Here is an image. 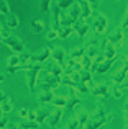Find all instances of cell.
Returning a JSON list of instances; mask_svg holds the SVG:
<instances>
[{
	"instance_id": "1",
	"label": "cell",
	"mask_w": 128,
	"mask_h": 129,
	"mask_svg": "<svg viewBox=\"0 0 128 129\" xmlns=\"http://www.w3.org/2000/svg\"><path fill=\"white\" fill-rule=\"evenodd\" d=\"M43 70V64H36L33 62L28 69L25 70L26 72V85H28L30 91L31 93H36V85H38V75L39 72Z\"/></svg>"
},
{
	"instance_id": "2",
	"label": "cell",
	"mask_w": 128,
	"mask_h": 129,
	"mask_svg": "<svg viewBox=\"0 0 128 129\" xmlns=\"http://www.w3.org/2000/svg\"><path fill=\"white\" fill-rule=\"evenodd\" d=\"M90 18L94 20V33L95 35H103L107 31V26H109V20L103 13H100L99 10H92V15Z\"/></svg>"
},
{
	"instance_id": "3",
	"label": "cell",
	"mask_w": 128,
	"mask_h": 129,
	"mask_svg": "<svg viewBox=\"0 0 128 129\" xmlns=\"http://www.w3.org/2000/svg\"><path fill=\"white\" fill-rule=\"evenodd\" d=\"M61 77L58 75H51V74H48V77H46L43 82H39L38 80V85H36V90H58L59 87H61Z\"/></svg>"
},
{
	"instance_id": "4",
	"label": "cell",
	"mask_w": 128,
	"mask_h": 129,
	"mask_svg": "<svg viewBox=\"0 0 128 129\" xmlns=\"http://www.w3.org/2000/svg\"><path fill=\"white\" fill-rule=\"evenodd\" d=\"M0 43H3L5 46H8L10 49H12L13 52H16V54H20L22 51L26 49V47H25V43H23L18 36H15V35H10V36H7V38H3Z\"/></svg>"
},
{
	"instance_id": "5",
	"label": "cell",
	"mask_w": 128,
	"mask_h": 129,
	"mask_svg": "<svg viewBox=\"0 0 128 129\" xmlns=\"http://www.w3.org/2000/svg\"><path fill=\"white\" fill-rule=\"evenodd\" d=\"M72 29H74V33H76L80 39H86V36L89 35V31H90L89 25L86 23V20H84L82 16H79V18L72 23Z\"/></svg>"
},
{
	"instance_id": "6",
	"label": "cell",
	"mask_w": 128,
	"mask_h": 129,
	"mask_svg": "<svg viewBox=\"0 0 128 129\" xmlns=\"http://www.w3.org/2000/svg\"><path fill=\"white\" fill-rule=\"evenodd\" d=\"M79 105H80V98L77 96V91L74 90L72 87H71V95H69V98H67L66 105H64V108H62L64 113H67V114L74 113V110H76Z\"/></svg>"
},
{
	"instance_id": "7",
	"label": "cell",
	"mask_w": 128,
	"mask_h": 129,
	"mask_svg": "<svg viewBox=\"0 0 128 129\" xmlns=\"http://www.w3.org/2000/svg\"><path fill=\"white\" fill-rule=\"evenodd\" d=\"M43 70H45L46 74H51V75H58V77H61L62 74H64V67H61L56 60H46L45 64H43Z\"/></svg>"
},
{
	"instance_id": "8",
	"label": "cell",
	"mask_w": 128,
	"mask_h": 129,
	"mask_svg": "<svg viewBox=\"0 0 128 129\" xmlns=\"http://www.w3.org/2000/svg\"><path fill=\"white\" fill-rule=\"evenodd\" d=\"M62 116H64V110H62V108L54 106V110L49 111V114H48V118H46L45 123H48V126L54 127V126H58V124H59V121L62 119Z\"/></svg>"
},
{
	"instance_id": "9",
	"label": "cell",
	"mask_w": 128,
	"mask_h": 129,
	"mask_svg": "<svg viewBox=\"0 0 128 129\" xmlns=\"http://www.w3.org/2000/svg\"><path fill=\"white\" fill-rule=\"evenodd\" d=\"M125 35H126V29H123L122 26L118 25V28H117L107 39H109V41L112 43L115 47H120V46L123 44V41H125Z\"/></svg>"
},
{
	"instance_id": "10",
	"label": "cell",
	"mask_w": 128,
	"mask_h": 129,
	"mask_svg": "<svg viewBox=\"0 0 128 129\" xmlns=\"http://www.w3.org/2000/svg\"><path fill=\"white\" fill-rule=\"evenodd\" d=\"M90 93L97 98H105L107 100L109 95H110V87L107 85V83H94V85L90 87Z\"/></svg>"
},
{
	"instance_id": "11",
	"label": "cell",
	"mask_w": 128,
	"mask_h": 129,
	"mask_svg": "<svg viewBox=\"0 0 128 129\" xmlns=\"http://www.w3.org/2000/svg\"><path fill=\"white\" fill-rule=\"evenodd\" d=\"M51 57V47L46 46L43 47L41 51H38V52L31 54V62H36V64H45L46 60Z\"/></svg>"
},
{
	"instance_id": "12",
	"label": "cell",
	"mask_w": 128,
	"mask_h": 129,
	"mask_svg": "<svg viewBox=\"0 0 128 129\" xmlns=\"http://www.w3.org/2000/svg\"><path fill=\"white\" fill-rule=\"evenodd\" d=\"M102 56L105 57V59H115V57H118V54H117V47L113 46L109 39H105V41L102 43Z\"/></svg>"
},
{
	"instance_id": "13",
	"label": "cell",
	"mask_w": 128,
	"mask_h": 129,
	"mask_svg": "<svg viewBox=\"0 0 128 129\" xmlns=\"http://www.w3.org/2000/svg\"><path fill=\"white\" fill-rule=\"evenodd\" d=\"M66 56H67V54H66V51H64L62 47H53V46H51V57H49V59L56 60V62H58L61 67H64Z\"/></svg>"
},
{
	"instance_id": "14",
	"label": "cell",
	"mask_w": 128,
	"mask_h": 129,
	"mask_svg": "<svg viewBox=\"0 0 128 129\" xmlns=\"http://www.w3.org/2000/svg\"><path fill=\"white\" fill-rule=\"evenodd\" d=\"M74 116L77 118V123H79V127H86V123L89 121V111L84 110V108H80V105L74 110Z\"/></svg>"
},
{
	"instance_id": "15",
	"label": "cell",
	"mask_w": 128,
	"mask_h": 129,
	"mask_svg": "<svg viewBox=\"0 0 128 129\" xmlns=\"http://www.w3.org/2000/svg\"><path fill=\"white\" fill-rule=\"evenodd\" d=\"M13 106H15L13 98L5 93V96H3L2 101H0V111H2V114H7V113H10V111H13Z\"/></svg>"
},
{
	"instance_id": "16",
	"label": "cell",
	"mask_w": 128,
	"mask_h": 129,
	"mask_svg": "<svg viewBox=\"0 0 128 129\" xmlns=\"http://www.w3.org/2000/svg\"><path fill=\"white\" fill-rule=\"evenodd\" d=\"M126 80L125 82H120V83H113V88H112V95L113 98H117V100H120V98H123L126 95Z\"/></svg>"
},
{
	"instance_id": "17",
	"label": "cell",
	"mask_w": 128,
	"mask_h": 129,
	"mask_svg": "<svg viewBox=\"0 0 128 129\" xmlns=\"http://www.w3.org/2000/svg\"><path fill=\"white\" fill-rule=\"evenodd\" d=\"M117 59H118V57H115V59H105V57H103V60L99 64V66H97L95 72H99V74H107L110 69H112L113 64L117 62Z\"/></svg>"
},
{
	"instance_id": "18",
	"label": "cell",
	"mask_w": 128,
	"mask_h": 129,
	"mask_svg": "<svg viewBox=\"0 0 128 129\" xmlns=\"http://www.w3.org/2000/svg\"><path fill=\"white\" fill-rule=\"evenodd\" d=\"M77 5H79V10H80V16L84 20H89L90 15H92V7L86 2V0H76Z\"/></svg>"
},
{
	"instance_id": "19",
	"label": "cell",
	"mask_w": 128,
	"mask_h": 129,
	"mask_svg": "<svg viewBox=\"0 0 128 129\" xmlns=\"http://www.w3.org/2000/svg\"><path fill=\"white\" fill-rule=\"evenodd\" d=\"M95 54H99V41L92 38L90 41L86 43V56L94 57Z\"/></svg>"
},
{
	"instance_id": "20",
	"label": "cell",
	"mask_w": 128,
	"mask_h": 129,
	"mask_svg": "<svg viewBox=\"0 0 128 129\" xmlns=\"http://www.w3.org/2000/svg\"><path fill=\"white\" fill-rule=\"evenodd\" d=\"M126 74H128V69H126V66H125V64H123V66L120 67L118 70H117V74H115V75H113L110 80H112V83H120V82H125V80H126Z\"/></svg>"
},
{
	"instance_id": "21",
	"label": "cell",
	"mask_w": 128,
	"mask_h": 129,
	"mask_svg": "<svg viewBox=\"0 0 128 129\" xmlns=\"http://www.w3.org/2000/svg\"><path fill=\"white\" fill-rule=\"evenodd\" d=\"M53 96H54V93H53L51 90H39V93H38V101H39L41 105H51Z\"/></svg>"
},
{
	"instance_id": "22",
	"label": "cell",
	"mask_w": 128,
	"mask_h": 129,
	"mask_svg": "<svg viewBox=\"0 0 128 129\" xmlns=\"http://www.w3.org/2000/svg\"><path fill=\"white\" fill-rule=\"evenodd\" d=\"M45 29H46V23L43 21L41 18H35V20L31 21V31H33V33H36V35H41Z\"/></svg>"
},
{
	"instance_id": "23",
	"label": "cell",
	"mask_w": 128,
	"mask_h": 129,
	"mask_svg": "<svg viewBox=\"0 0 128 129\" xmlns=\"http://www.w3.org/2000/svg\"><path fill=\"white\" fill-rule=\"evenodd\" d=\"M35 110H36L35 121H36V123H39V124H43L46 121V118H48V114H49V111H51V110H48V108H35Z\"/></svg>"
},
{
	"instance_id": "24",
	"label": "cell",
	"mask_w": 128,
	"mask_h": 129,
	"mask_svg": "<svg viewBox=\"0 0 128 129\" xmlns=\"http://www.w3.org/2000/svg\"><path fill=\"white\" fill-rule=\"evenodd\" d=\"M79 77H80V82L87 83L89 87H92V85H94V82H92V72H90V70H87V69H80V70H79Z\"/></svg>"
},
{
	"instance_id": "25",
	"label": "cell",
	"mask_w": 128,
	"mask_h": 129,
	"mask_svg": "<svg viewBox=\"0 0 128 129\" xmlns=\"http://www.w3.org/2000/svg\"><path fill=\"white\" fill-rule=\"evenodd\" d=\"M66 12H67V15H69V18L72 20V21H76V20L80 16V10H79V5H77V2H74L72 5H71L69 8L66 10Z\"/></svg>"
},
{
	"instance_id": "26",
	"label": "cell",
	"mask_w": 128,
	"mask_h": 129,
	"mask_svg": "<svg viewBox=\"0 0 128 129\" xmlns=\"http://www.w3.org/2000/svg\"><path fill=\"white\" fill-rule=\"evenodd\" d=\"M5 25L8 26L10 29H13V28H18V25H20V20H18V16H16L15 13H12V12H10L8 15H7V21H5Z\"/></svg>"
},
{
	"instance_id": "27",
	"label": "cell",
	"mask_w": 128,
	"mask_h": 129,
	"mask_svg": "<svg viewBox=\"0 0 128 129\" xmlns=\"http://www.w3.org/2000/svg\"><path fill=\"white\" fill-rule=\"evenodd\" d=\"M74 33V29H72V26H61V28L58 29V38H61V39H67L71 35Z\"/></svg>"
},
{
	"instance_id": "28",
	"label": "cell",
	"mask_w": 128,
	"mask_h": 129,
	"mask_svg": "<svg viewBox=\"0 0 128 129\" xmlns=\"http://www.w3.org/2000/svg\"><path fill=\"white\" fill-rule=\"evenodd\" d=\"M84 54H86V44H84V46H79V47H74L67 56L72 57V59H80V56H84Z\"/></svg>"
},
{
	"instance_id": "29",
	"label": "cell",
	"mask_w": 128,
	"mask_h": 129,
	"mask_svg": "<svg viewBox=\"0 0 128 129\" xmlns=\"http://www.w3.org/2000/svg\"><path fill=\"white\" fill-rule=\"evenodd\" d=\"M72 88L76 91H79V93H90V87L87 85V83H84V82H77Z\"/></svg>"
},
{
	"instance_id": "30",
	"label": "cell",
	"mask_w": 128,
	"mask_h": 129,
	"mask_svg": "<svg viewBox=\"0 0 128 129\" xmlns=\"http://www.w3.org/2000/svg\"><path fill=\"white\" fill-rule=\"evenodd\" d=\"M20 64V56L16 52H13L12 56L7 59V67H15V66H18Z\"/></svg>"
},
{
	"instance_id": "31",
	"label": "cell",
	"mask_w": 128,
	"mask_h": 129,
	"mask_svg": "<svg viewBox=\"0 0 128 129\" xmlns=\"http://www.w3.org/2000/svg\"><path fill=\"white\" fill-rule=\"evenodd\" d=\"M66 101H67V98H64V96H53L51 105L53 106H58V108H64Z\"/></svg>"
},
{
	"instance_id": "32",
	"label": "cell",
	"mask_w": 128,
	"mask_h": 129,
	"mask_svg": "<svg viewBox=\"0 0 128 129\" xmlns=\"http://www.w3.org/2000/svg\"><path fill=\"white\" fill-rule=\"evenodd\" d=\"M41 124L39 123H36L35 119H28V121H23L22 124H20L18 127H22V129H28V127H39Z\"/></svg>"
},
{
	"instance_id": "33",
	"label": "cell",
	"mask_w": 128,
	"mask_h": 129,
	"mask_svg": "<svg viewBox=\"0 0 128 129\" xmlns=\"http://www.w3.org/2000/svg\"><path fill=\"white\" fill-rule=\"evenodd\" d=\"M54 2L58 3V7H59L61 10H67L74 2H76V0H54Z\"/></svg>"
},
{
	"instance_id": "34",
	"label": "cell",
	"mask_w": 128,
	"mask_h": 129,
	"mask_svg": "<svg viewBox=\"0 0 128 129\" xmlns=\"http://www.w3.org/2000/svg\"><path fill=\"white\" fill-rule=\"evenodd\" d=\"M10 13V7L7 3V0H0V15H8Z\"/></svg>"
},
{
	"instance_id": "35",
	"label": "cell",
	"mask_w": 128,
	"mask_h": 129,
	"mask_svg": "<svg viewBox=\"0 0 128 129\" xmlns=\"http://www.w3.org/2000/svg\"><path fill=\"white\" fill-rule=\"evenodd\" d=\"M66 127H67V129H77V127H79L77 118H76V116H71L69 121H67V124H66Z\"/></svg>"
},
{
	"instance_id": "36",
	"label": "cell",
	"mask_w": 128,
	"mask_h": 129,
	"mask_svg": "<svg viewBox=\"0 0 128 129\" xmlns=\"http://www.w3.org/2000/svg\"><path fill=\"white\" fill-rule=\"evenodd\" d=\"M53 0H41V3H39V10H41V13H48L49 12V5H51Z\"/></svg>"
},
{
	"instance_id": "37",
	"label": "cell",
	"mask_w": 128,
	"mask_h": 129,
	"mask_svg": "<svg viewBox=\"0 0 128 129\" xmlns=\"http://www.w3.org/2000/svg\"><path fill=\"white\" fill-rule=\"evenodd\" d=\"M54 39H58V29L51 28L46 33V41H54Z\"/></svg>"
},
{
	"instance_id": "38",
	"label": "cell",
	"mask_w": 128,
	"mask_h": 129,
	"mask_svg": "<svg viewBox=\"0 0 128 129\" xmlns=\"http://www.w3.org/2000/svg\"><path fill=\"white\" fill-rule=\"evenodd\" d=\"M87 3H89L90 7H92V10H99V5H100V0H86Z\"/></svg>"
},
{
	"instance_id": "39",
	"label": "cell",
	"mask_w": 128,
	"mask_h": 129,
	"mask_svg": "<svg viewBox=\"0 0 128 129\" xmlns=\"http://www.w3.org/2000/svg\"><path fill=\"white\" fill-rule=\"evenodd\" d=\"M18 116L23 118V119H26V118H28V110H26V108H20L18 110Z\"/></svg>"
},
{
	"instance_id": "40",
	"label": "cell",
	"mask_w": 128,
	"mask_h": 129,
	"mask_svg": "<svg viewBox=\"0 0 128 129\" xmlns=\"http://www.w3.org/2000/svg\"><path fill=\"white\" fill-rule=\"evenodd\" d=\"M7 124H8V119L2 114V116H0V127H7Z\"/></svg>"
},
{
	"instance_id": "41",
	"label": "cell",
	"mask_w": 128,
	"mask_h": 129,
	"mask_svg": "<svg viewBox=\"0 0 128 129\" xmlns=\"http://www.w3.org/2000/svg\"><path fill=\"white\" fill-rule=\"evenodd\" d=\"M36 116V110H28V118L26 119H35Z\"/></svg>"
},
{
	"instance_id": "42",
	"label": "cell",
	"mask_w": 128,
	"mask_h": 129,
	"mask_svg": "<svg viewBox=\"0 0 128 129\" xmlns=\"http://www.w3.org/2000/svg\"><path fill=\"white\" fill-rule=\"evenodd\" d=\"M2 82H5V75H3V74H0V83Z\"/></svg>"
}]
</instances>
